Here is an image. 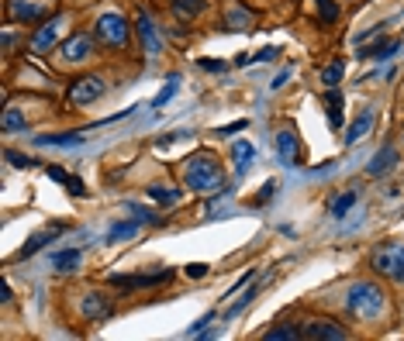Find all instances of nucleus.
<instances>
[{"label": "nucleus", "instance_id": "1", "mask_svg": "<svg viewBox=\"0 0 404 341\" xmlns=\"http://www.w3.org/2000/svg\"><path fill=\"white\" fill-rule=\"evenodd\" d=\"M184 183H187V190H194V193H218V190L225 186V172H221V166H218L214 156L197 152V156H191V159L184 163Z\"/></svg>", "mask_w": 404, "mask_h": 341}, {"label": "nucleus", "instance_id": "2", "mask_svg": "<svg viewBox=\"0 0 404 341\" xmlns=\"http://www.w3.org/2000/svg\"><path fill=\"white\" fill-rule=\"evenodd\" d=\"M384 303H387V297L377 283H353L346 293V307L359 321H377L384 314Z\"/></svg>", "mask_w": 404, "mask_h": 341}, {"label": "nucleus", "instance_id": "3", "mask_svg": "<svg viewBox=\"0 0 404 341\" xmlns=\"http://www.w3.org/2000/svg\"><path fill=\"white\" fill-rule=\"evenodd\" d=\"M52 10H56V0H7V21H14V24L49 21Z\"/></svg>", "mask_w": 404, "mask_h": 341}, {"label": "nucleus", "instance_id": "4", "mask_svg": "<svg viewBox=\"0 0 404 341\" xmlns=\"http://www.w3.org/2000/svg\"><path fill=\"white\" fill-rule=\"evenodd\" d=\"M370 265H373V272H384V276L404 283V242L380 245V249L370 256Z\"/></svg>", "mask_w": 404, "mask_h": 341}, {"label": "nucleus", "instance_id": "5", "mask_svg": "<svg viewBox=\"0 0 404 341\" xmlns=\"http://www.w3.org/2000/svg\"><path fill=\"white\" fill-rule=\"evenodd\" d=\"M97 38L104 45H111V49H124L128 45V17L118 14V10L101 14L97 17Z\"/></svg>", "mask_w": 404, "mask_h": 341}, {"label": "nucleus", "instance_id": "6", "mask_svg": "<svg viewBox=\"0 0 404 341\" xmlns=\"http://www.w3.org/2000/svg\"><path fill=\"white\" fill-rule=\"evenodd\" d=\"M63 28H66V17H63V14H59V17L42 21V28H38V31H35V38H31V52H35V56H45V52L59 42Z\"/></svg>", "mask_w": 404, "mask_h": 341}, {"label": "nucleus", "instance_id": "7", "mask_svg": "<svg viewBox=\"0 0 404 341\" xmlns=\"http://www.w3.org/2000/svg\"><path fill=\"white\" fill-rule=\"evenodd\" d=\"M170 269H163V272H149V276H114L111 283L114 286H121V290H149V286H163V283H170Z\"/></svg>", "mask_w": 404, "mask_h": 341}, {"label": "nucleus", "instance_id": "8", "mask_svg": "<svg viewBox=\"0 0 404 341\" xmlns=\"http://www.w3.org/2000/svg\"><path fill=\"white\" fill-rule=\"evenodd\" d=\"M104 93V80L101 76H83V80H76V83L70 86V103H90V100H97Z\"/></svg>", "mask_w": 404, "mask_h": 341}, {"label": "nucleus", "instance_id": "9", "mask_svg": "<svg viewBox=\"0 0 404 341\" xmlns=\"http://www.w3.org/2000/svg\"><path fill=\"white\" fill-rule=\"evenodd\" d=\"M135 28H138V35H142V42H145V52H149V56H159V52H163V38H159V31H156V21H152L145 10H138V14H135Z\"/></svg>", "mask_w": 404, "mask_h": 341}, {"label": "nucleus", "instance_id": "10", "mask_svg": "<svg viewBox=\"0 0 404 341\" xmlns=\"http://www.w3.org/2000/svg\"><path fill=\"white\" fill-rule=\"evenodd\" d=\"M277 156H280L284 166H298V159H301V145H298V135H294L291 128H284V131L277 135Z\"/></svg>", "mask_w": 404, "mask_h": 341}, {"label": "nucleus", "instance_id": "11", "mask_svg": "<svg viewBox=\"0 0 404 341\" xmlns=\"http://www.w3.org/2000/svg\"><path fill=\"white\" fill-rule=\"evenodd\" d=\"M90 56H94V38H90V35H73V38L63 45V59H66V63L90 59Z\"/></svg>", "mask_w": 404, "mask_h": 341}, {"label": "nucleus", "instance_id": "12", "mask_svg": "<svg viewBox=\"0 0 404 341\" xmlns=\"http://www.w3.org/2000/svg\"><path fill=\"white\" fill-rule=\"evenodd\" d=\"M63 231H66V224H49V228H42L38 235H31V238L24 242V249L17 252V258H31L42 245H45V242H52V238H56V235H63Z\"/></svg>", "mask_w": 404, "mask_h": 341}, {"label": "nucleus", "instance_id": "13", "mask_svg": "<svg viewBox=\"0 0 404 341\" xmlns=\"http://www.w3.org/2000/svg\"><path fill=\"white\" fill-rule=\"evenodd\" d=\"M304 338H332V341H342V338H346V331H342L335 321H311V324L304 328Z\"/></svg>", "mask_w": 404, "mask_h": 341}, {"label": "nucleus", "instance_id": "14", "mask_svg": "<svg viewBox=\"0 0 404 341\" xmlns=\"http://www.w3.org/2000/svg\"><path fill=\"white\" fill-rule=\"evenodd\" d=\"M370 128H373V110L366 107V110H363V114L349 124V131H346V145H356L359 138H366V135H370Z\"/></svg>", "mask_w": 404, "mask_h": 341}, {"label": "nucleus", "instance_id": "15", "mask_svg": "<svg viewBox=\"0 0 404 341\" xmlns=\"http://www.w3.org/2000/svg\"><path fill=\"white\" fill-rule=\"evenodd\" d=\"M394 163H398V149L394 145H384L377 156H373V163H370V176H384V172H391L394 169Z\"/></svg>", "mask_w": 404, "mask_h": 341}, {"label": "nucleus", "instance_id": "16", "mask_svg": "<svg viewBox=\"0 0 404 341\" xmlns=\"http://www.w3.org/2000/svg\"><path fill=\"white\" fill-rule=\"evenodd\" d=\"M80 262H83V252H80V249L52 252V269H56V272H73V269H80Z\"/></svg>", "mask_w": 404, "mask_h": 341}, {"label": "nucleus", "instance_id": "17", "mask_svg": "<svg viewBox=\"0 0 404 341\" xmlns=\"http://www.w3.org/2000/svg\"><path fill=\"white\" fill-rule=\"evenodd\" d=\"M325 114H328L332 128H342V97L335 86H328V93H325Z\"/></svg>", "mask_w": 404, "mask_h": 341}, {"label": "nucleus", "instance_id": "18", "mask_svg": "<svg viewBox=\"0 0 404 341\" xmlns=\"http://www.w3.org/2000/svg\"><path fill=\"white\" fill-rule=\"evenodd\" d=\"M232 159H235V172L242 176V172L252 166V159H256V149H252L249 142H235V145H232Z\"/></svg>", "mask_w": 404, "mask_h": 341}, {"label": "nucleus", "instance_id": "19", "mask_svg": "<svg viewBox=\"0 0 404 341\" xmlns=\"http://www.w3.org/2000/svg\"><path fill=\"white\" fill-rule=\"evenodd\" d=\"M83 314H87V317H107V314H111L107 297H104V293H87V297H83Z\"/></svg>", "mask_w": 404, "mask_h": 341}, {"label": "nucleus", "instance_id": "20", "mask_svg": "<svg viewBox=\"0 0 404 341\" xmlns=\"http://www.w3.org/2000/svg\"><path fill=\"white\" fill-rule=\"evenodd\" d=\"M38 145H59V149H73V145H83V135L73 131V135H38L35 138Z\"/></svg>", "mask_w": 404, "mask_h": 341}, {"label": "nucleus", "instance_id": "21", "mask_svg": "<svg viewBox=\"0 0 404 341\" xmlns=\"http://www.w3.org/2000/svg\"><path fill=\"white\" fill-rule=\"evenodd\" d=\"M356 200H359V190H346L342 197H335V200L328 203V214H332V217H346L349 207H353Z\"/></svg>", "mask_w": 404, "mask_h": 341}, {"label": "nucleus", "instance_id": "22", "mask_svg": "<svg viewBox=\"0 0 404 341\" xmlns=\"http://www.w3.org/2000/svg\"><path fill=\"white\" fill-rule=\"evenodd\" d=\"M401 49V42H380V45H370V49H363V52H356V56H363V59H391L394 52Z\"/></svg>", "mask_w": 404, "mask_h": 341}, {"label": "nucleus", "instance_id": "23", "mask_svg": "<svg viewBox=\"0 0 404 341\" xmlns=\"http://www.w3.org/2000/svg\"><path fill=\"white\" fill-rule=\"evenodd\" d=\"M149 197H152L156 203H163V207H173V203H180L184 193L173 190V186H159V183H156V186H149Z\"/></svg>", "mask_w": 404, "mask_h": 341}, {"label": "nucleus", "instance_id": "24", "mask_svg": "<svg viewBox=\"0 0 404 341\" xmlns=\"http://www.w3.org/2000/svg\"><path fill=\"white\" fill-rule=\"evenodd\" d=\"M138 228H142V221H138V217H131V221H121V224H114V228L107 231V242H118V238H131V235H138Z\"/></svg>", "mask_w": 404, "mask_h": 341}, {"label": "nucleus", "instance_id": "25", "mask_svg": "<svg viewBox=\"0 0 404 341\" xmlns=\"http://www.w3.org/2000/svg\"><path fill=\"white\" fill-rule=\"evenodd\" d=\"M170 7H173L180 17H197L204 7H207V0H170Z\"/></svg>", "mask_w": 404, "mask_h": 341}, {"label": "nucleus", "instance_id": "26", "mask_svg": "<svg viewBox=\"0 0 404 341\" xmlns=\"http://www.w3.org/2000/svg\"><path fill=\"white\" fill-rule=\"evenodd\" d=\"M24 117L14 110V107H3V121H0V128H3V135H14V131H24Z\"/></svg>", "mask_w": 404, "mask_h": 341}, {"label": "nucleus", "instance_id": "27", "mask_svg": "<svg viewBox=\"0 0 404 341\" xmlns=\"http://www.w3.org/2000/svg\"><path fill=\"white\" fill-rule=\"evenodd\" d=\"M304 331H298L294 324H277V328H270L266 335H263V341H284V338H301Z\"/></svg>", "mask_w": 404, "mask_h": 341}, {"label": "nucleus", "instance_id": "28", "mask_svg": "<svg viewBox=\"0 0 404 341\" xmlns=\"http://www.w3.org/2000/svg\"><path fill=\"white\" fill-rule=\"evenodd\" d=\"M342 73H346V63H342V59H335L332 66H325V69H321V83H325V86H339Z\"/></svg>", "mask_w": 404, "mask_h": 341}, {"label": "nucleus", "instance_id": "29", "mask_svg": "<svg viewBox=\"0 0 404 341\" xmlns=\"http://www.w3.org/2000/svg\"><path fill=\"white\" fill-rule=\"evenodd\" d=\"M180 90V76H170V83H166V90H159L156 93V100H152V107H166L170 100H173V93Z\"/></svg>", "mask_w": 404, "mask_h": 341}, {"label": "nucleus", "instance_id": "30", "mask_svg": "<svg viewBox=\"0 0 404 341\" xmlns=\"http://www.w3.org/2000/svg\"><path fill=\"white\" fill-rule=\"evenodd\" d=\"M318 17H321L325 24H332V21L339 17V3H335V0H318Z\"/></svg>", "mask_w": 404, "mask_h": 341}, {"label": "nucleus", "instance_id": "31", "mask_svg": "<svg viewBox=\"0 0 404 341\" xmlns=\"http://www.w3.org/2000/svg\"><path fill=\"white\" fill-rule=\"evenodd\" d=\"M3 156H7V163L17 166V169H31V166H35V159H28V156H21V152H10V149H7Z\"/></svg>", "mask_w": 404, "mask_h": 341}, {"label": "nucleus", "instance_id": "32", "mask_svg": "<svg viewBox=\"0 0 404 341\" xmlns=\"http://www.w3.org/2000/svg\"><path fill=\"white\" fill-rule=\"evenodd\" d=\"M214 317H218V314H204V317H201V321H197V324H191V331H187V338H201V335H204V328H207V324H211Z\"/></svg>", "mask_w": 404, "mask_h": 341}, {"label": "nucleus", "instance_id": "33", "mask_svg": "<svg viewBox=\"0 0 404 341\" xmlns=\"http://www.w3.org/2000/svg\"><path fill=\"white\" fill-rule=\"evenodd\" d=\"M45 176H49V179H56V183H63V186H70V179H73L70 172L59 169V166H49V169H45Z\"/></svg>", "mask_w": 404, "mask_h": 341}, {"label": "nucleus", "instance_id": "34", "mask_svg": "<svg viewBox=\"0 0 404 341\" xmlns=\"http://www.w3.org/2000/svg\"><path fill=\"white\" fill-rule=\"evenodd\" d=\"M277 52H280V49H259L256 56H249V66H252V63H270V59H277Z\"/></svg>", "mask_w": 404, "mask_h": 341}, {"label": "nucleus", "instance_id": "35", "mask_svg": "<svg viewBox=\"0 0 404 341\" xmlns=\"http://www.w3.org/2000/svg\"><path fill=\"white\" fill-rule=\"evenodd\" d=\"M201 66L207 69V73H221V69H225V63H221V59H201Z\"/></svg>", "mask_w": 404, "mask_h": 341}, {"label": "nucleus", "instance_id": "36", "mask_svg": "<svg viewBox=\"0 0 404 341\" xmlns=\"http://www.w3.org/2000/svg\"><path fill=\"white\" fill-rule=\"evenodd\" d=\"M249 121H232V124H225V128H218V135H232V131H242Z\"/></svg>", "mask_w": 404, "mask_h": 341}, {"label": "nucleus", "instance_id": "37", "mask_svg": "<svg viewBox=\"0 0 404 341\" xmlns=\"http://www.w3.org/2000/svg\"><path fill=\"white\" fill-rule=\"evenodd\" d=\"M273 193H277V183H273V179H270V183H266V186H263V193H259V197H256V203H263V200H270V197H273Z\"/></svg>", "mask_w": 404, "mask_h": 341}, {"label": "nucleus", "instance_id": "38", "mask_svg": "<svg viewBox=\"0 0 404 341\" xmlns=\"http://www.w3.org/2000/svg\"><path fill=\"white\" fill-rule=\"evenodd\" d=\"M204 272H207V265H201V262H194V265H187V276H191V279H201Z\"/></svg>", "mask_w": 404, "mask_h": 341}, {"label": "nucleus", "instance_id": "39", "mask_svg": "<svg viewBox=\"0 0 404 341\" xmlns=\"http://www.w3.org/2000/svg\"><path fill=\"white\" fill-rule=\"evenodd\" d=\"M0 297H3V303H10V297H14V293H10V286H7V283H0Z\"/></svg>", "mask_w": 404, "mask_h": 341}, {"label": "nucleus", "instance_id": "40", "mask_svg": "<svg viewBox=\"0 0 404 341\" xmlns=\"http://www.w3.org/2000/svg\"><path fill=\"white\" fill-rule=\"evenodd\" d=\"M287 76H291V73H280V76H277V80H273V83H270V86H273V90H280V86L287 83Z\"/></svg>", "mask_w": 404, "mask_h": 341}, {"label": "nucleus", "instance_id": "41", "mask_svg": "<svg viewBox=\"0 0 404 341\" xmlns=\"http://www.w3.org/2000/svg\"><path fill=\"white\" fill-rule=\"evenodd\" d=\"M3 49H7V56H10V49H14V35H10V31L3 35Z\"/></svg>", "mask_w": 404, "mask_h": 341}]
</instances>
